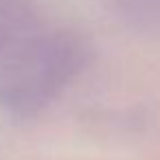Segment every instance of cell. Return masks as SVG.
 <instances>
[{
  "label": "cell",
  "mask_w": 160,
  "mask_h": 160,
  "mask_svg": "<svg viewBox=\"0 0 160 160\" xmlns=\"http://www.w3.org/2000/svg\"><path fill=\"white\" fill-rule=\"evenodd\" d=\"M72 66V51L59 42H33L7 70L2 97L13 108H35L46 101Z\"/></svg>",
  "instance_id": "obj_1"
}]
</instances>
